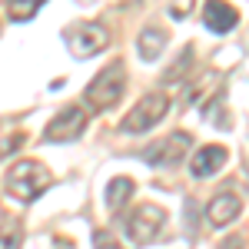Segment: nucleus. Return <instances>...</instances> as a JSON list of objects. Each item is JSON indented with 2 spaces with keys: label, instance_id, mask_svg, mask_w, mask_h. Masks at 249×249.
<instances>
[{
  "label": "nucleus",
  "instance_id": "3",
  "mask_svg": "<svg viewBox=\"0 0 249 249\" xmlns=\"http://www.w3.org/2000/svg\"><path fill=\"white\" fill-rule=\"evenodd\" d=\"M163 223H166V213L156 203H140L123 216V232H126V239L133 246H150V243L160 239Z\"/></svg>",
  "mask_w": 249,
  "mask_h": 249
},
{
  "label": "nucleus",
  "instance_id": "15",
  "mask_svg": "<svg viewBox=\"0 0 249 249\" xmlns=\"http://www.w3.org/2000/svg\"><path fill=\"white\" fill-rule=\"evenodd\" d=\"M20 143H23V133H14V136H7V140H0V160H3L7 153H14Z\"/></svg>",
  "mask_w": 249,
  "mask_h": 249
},
{
  "label": "nucleus",
  "instance_id": "14",
  "mask_svg": "<svg viewBox=\"0 0 249 249\" xmlns=\"http://www.w3.org/2000/svg\"><path fill=\"white\" fill-rule=\"evenodd\" d=\"M40 7H43V0H7V10H10V20H17V23H23V20H30L34 14H37Z\"/></svg>",
  "mask_w": 249,
  "mask_h": 249
},
{
  "label": "nucleus",
  "instance_id": "1",
  "mask_svg": "<svg viewBox=\"0 0 249 249\" xmlns=\"http://www.w3.org/2000/svg\"><path fill=\"white\" fill-rule=\"evenodd\" d=\"M123 90H126V67L120 60L116 63H107L93 77V83L83 90V107L90 113H103V110H110L116 100L123 96Z\"/></svg>",
  "mask_w": 249,
  "mask_h": 249
},
{
  "label": "nucleus",
  "instance_id": "5",
  "mask_svg": "<svg viewBox=\"0 0 249 249\" xmlns=\"http://www.w3.org/2000/svg\"><path fill=\"white\" fill-rule=\"evenodd\" d=\"M186 153H193V136L183 133V130H176V133L163 136V140H153L140 156H143L150 166H176V163H183Z\"/></svg>",
  "mask_w": 249,
  "mask_h": 249
},
{
  "label": "nucleus",
  "instance_id": "10",
  "mask_svg": "<svg viewBox=\"0 0 249 249\" xmlns=\"http://www.w3.org/2000/svg\"><path fill=\"white\" fill-rule=\"evenodd\" d=\"M226 160H230V153H226L223 146H203L199 153L193 156V163H190L193 179H206V176H213L216 170L226 166Z\"/></svg>",
  "mask_w": 249,
  "mask_h": 249
},
{
  "label": "nucleus",
  "instance_id": "7",
  "mask_svg": "<svg viewBox=\"0 0 249 249\" xmlns=\"http://www.w3.org/2000/svg\"><path fill=\"white\" fill-rule=\"evenodd\" d=\"M67 43H70L73 57H96L110 43V34L103 23H77L67 30Z\"/></svg>",
  "mask_w": 249,
  "mask_h": 249
},
{
  "label": "nucleus",
  "instance_id": "17",
  "mask_svg": "<svg viewBox=\"0 0 249 249\" xmlns=\"http://www.w3.org/2000/svg\"><path fill=\"white\" fill-rule=\"evenodd\" d=\"M173 17L179 20V17H186V14H190V0H176V3H173V10H170Z\"/></svg>",
  "mask_w": 249,
  "mask_h": 249
},
{
  "label": "nucleus",
  "instance_id": "4",
  "mask_svg": "<svg viewBox=\"0 0 249 249\" xmlns=\"http://www.w3.org/2000/svg\"><path fill=\"white\" fill-rule=\"evenodd\" d=\"M166 110H170V96L166 93H150V96H143L140 103H136L130 113L123 116V123H120V130L123 133H143V130H153L156 123L166 116Z\"/></svg>",
  "mask_w": 249,
  "mask_h": 249
},
{
  "label": "nucleus",
  "instance_id": "2",
  "mask_svg": "<svg viewBox=\"0 0 249 249\" xmlns=\"http://www.w3.org/2000/svg\"><path fill=\"white\" fill-rule=\"evenodd\" d=\"M47 186H50V170L37 160H20L7 173V193L17 203H34Z\"/></svg>",
  "mask_w": 249,
  "mask_h": 249
},
{
  "label": "nucleus",
  "instance_id": "19",
  "mask_svg": "<svg viewBox=\"0 0 249 249\" xmlns=\"http://www.w3.org/2000/svg\"><path fill=\"white\" fill-rule=\"evenodd\" d=\"M226 249H239V239L232 236V239H230V246H226Z\"/></svg>",
  "mask_w": 249,
  "mask_h": 249
},
{
  "label": "nucleus",
  "instance_id": "11",
  "mask_svg": "<svg viewBox=\"0 0 249 249\" xmlns=\"http://www.w3.org/2000/svg\"><path fill=\"white\" fill-rule=\"evenodd\" d=\"M163 47H166V30L163 27H146L143 34H140V57L143 60H156L163 53Z\"/></svg>",
  "mask_w": 249,
  "mask_h": 249
},
{
  "label": "nucleus",
  "instance_id": "13",
  "mask_svg": "<svg viewBox=\"0 0 249 249\" xmlns=\"http://www.w3.org/2000/svg\"><path fill=\"white\" fill-rule=\"evenodd\" d=\"M0 249H20V223L0 216Z\"/></svg>",
  "mask_w": 249,
  "mask_h": 249
},
{
  "label": "nucleus",
  "instance_id": "6",
  "mask_svg": "<svg viewBox=\"0 0 249 249\" xmlns=\"http://www.w3.org/2000/svg\"><path fill=\"white\" fill-rule=\"evenodd\" d=\"M87 130V110L83 107H63V113L50 120V126L43 130V136L50 143H73Z\"/></svg>",
  "mask_w": 249,
  "mask_h": 249
},
{
  "label": "nucleus",
  "instance_id": "9",
  "mask_svg": "<svg viewBox=\"0 0 249 249\" xmlns=\"http://www.w3.org/2000/svg\"><path fill=\"white\" fill-rule=\"evenodd\" d=\"M239 213H243V203H239L236 193H219V196H213L210 206H206V216H210L213 226H230Z\"/></svg>",
  "mask_w": 249,
  "mask_h": 249
},
{
  "label": "nucleus",
  "instance_id": "16",
  "mask_svg": "<svg viewBox=\"0 0 249 249\" xmlns=\"http://www.w3.org/2000/svg\"><path fill=\"white\" fill-rule=\"evenodd\" d=\"M96 249H123L116 243L113 236H107V232H96Z\"/></svg>",
  "mask_w": 249,
  "mask_h": 249
},
{
  "label": "nucleus",
  "instance_id": "8",
  "mask_svg": "<svg viewBox=\"0 0 249 249\" xmlns=\"http://www.w3.org/2000/svg\"><path fill=\"white\" fill-rule=\"evenodd\" d=\"M203 23L210 27L213 34H232L236 23H239V14H236V7L226 3V0H206V7H203Z\"/></svg>",
  "mask_w": 249,
  "mask_h": 249
},
{
  "label": "nucleus",
  "instance_id": "12",
  "mask_svg": "<svg viewBox=\"0 0 249 249\" xmlns=\"http://www.w3.org/2000/svg\"><path fill=\"white\" fill-rule=\"evenodd\" d=\"M130 196H133V179H126V176H116L113 183L107 186V206H113V210H123Z\"/></svg>",
  "mask_w": 249,
  "mask_h": 249
},
{
  "label": "nucleus",
  "instance_id": "18",
  "mask_svg": "<svg viewBox=\"0 0 249 249\" xmlns=\"http://www.w3.org/2000/svg\"><path fill=\"white\" fill-rule=\"evenodd\" d=\"M53 246L57 249H73V243H70V239H53Z\"/></svg>",
  "mask_w": 249,
  "mask_h": 249
}]
</instances>
